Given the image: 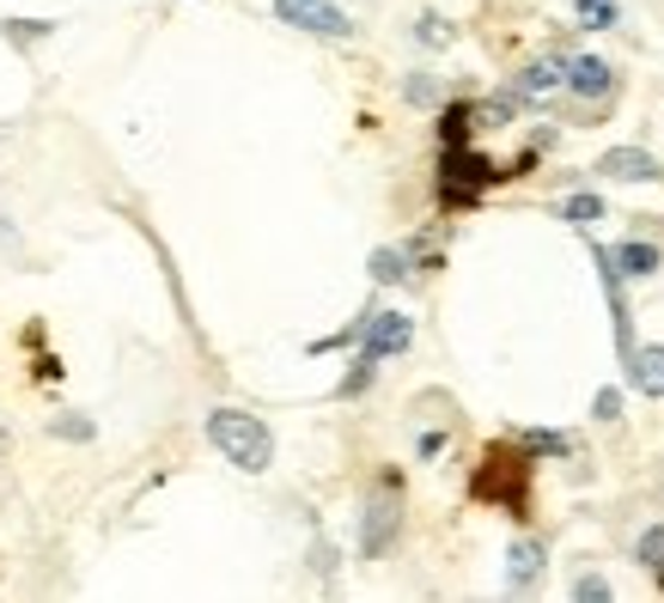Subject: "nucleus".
I'll use <instances>...</instances> for the list:
<instances>
[{"label":"nucleus","instance_id":"1","mask_svg":"<svg viewBox=\"0 0 664 603\" xmlns=\"http://www.w3.org/2000/svg\"><path fill=\"white\" fill-rule=\"evenodd\" d=\"M208 439H214V451L233 469H245V476H263V469L275 464V434H268L256 415H245V409H214V415H208Z\"/></svg>","mask_w":664,"mask_h":603},{"label":"nucleus","instance_id":"2","mask_svg":"<svg viewBox=\"0 0 664 603\" xmlns=\"http://www.w3.org/2000/svg\"><path fill=\"white\" fill-rule=\"evenodd\" d=\"M397 488H402V481L385 476V481H378V494L366 500V512H360V555H366V561H372V555H385L390 537H397V525H402Z\"/></svg>","mask_w":664,"mask_h":603},{"label":"nucleus","instance_id":"3","mask_svg":"<svg viewBox=\"0 0 664 603\" xmlns=\"http://www.w3.org/2000/svg\"><path fill=\"white\" fill-rule=\"evenodd\" d=\"M275 18L311 37H354V18L341 13L336 0H275Z\"/></svg>","mask_w":664,"mask_h":603},{"label":"nucleus","instance_id":"4","mask_svg":"<svg viewBox=\"0 0 664 603\" xmlns=\"http://www.w3.org/2000/svg\"><path fill=\"white\" fill-rule=\"evenodd\" d=\"M409 341H415V324H409L402 311H366V336H360V354L390 360V354H402Z\"/></svg>","mask_w":664,"mask_h":603},{"label":"nucleus","instance_id":"5","mask_svg":"<svg viewBox=\"0 0 664 603\" xmlns=\"http://www.w3.org/2000/svg\"><path fill=\"white\" fill-rule=\"evenodd\" d=\"M598 171L603 177H616V184H659L664 177L659 159H652L647 147H610V153L598 159Z\"/></svg>","mask_w":664,"mask_h":603},{"label":"nucleus","instance_id":"6","mask_svg":"<svg viewBox=\"0 0 664 603\" xmlns=\"http://www.w3.org/2000/svg\"><path fill=\"white\" fill-rule=\"evenodd\" d=\"M561 86H567V62L561 55H542V62H530L518 74V98H555Z\"/></svg>","mask_w":664,"mask_h":603},{"label":"nucleus","instance_id":"7","mask_svg":"<svg viewBox=\"0 0 664 603\" xmlns=\"http://www.w3.org/2000/svg\"><path fill=\"white\" fill-rule=\"evenodd\" d=\"M610 79L616 74H610V62H598V55H573L567 62V92L573 98H603L610 92Z\"/></svg>","mask_w":664,"mask_h":603},{"label":"nucleus","instance_id":"8","mask_svg":"<svg viewBox=\"0 0 664 603\" xmlns=\"http://www.w3.org/2000/svg\"><path fill=\"white\" fill-rule=\"evenodd\" d=\"M628 385L640 390V397H664V348H659V341L628 354Z\"/></svg>","mask_w":664,"mask_h":603},{"label":"nucleus","instance_id":"9","mask_svg":"<svg viewBox=\"0 0 664 603\" xmlns=\"http://www.w3.org/2000/svg\"><path fill=\"white\" fill-rule=\"evenodd\" d=\"M610 263H616L628 280H647V275H659V268H664V256H659V244H640V238H628V244L610 250Z\"/></svg>","mask_w":664,"mask_h":603},{"label":"nucleus","instance_id":"10","mask_svg":"<svg viewBox=\"0 0 664 603\" xmlns=\"http://www.w3.org/2000/svg\"><path fill=\"white\" fill-rule=\"evenodd\" d=\"M542 573V542H512L506 549V579L512 586H530Z\"/></svg>","mask_w":664,"mask_h":603},{"label":"nucleus","instance_id":"11","mask_svg":"<svg viewBox=\"0 0 664 603\" xmlns=\"http://www.w3.org/2000/svg\"><path fill=\"white\" fill-rule=\"evenodd\" d=\"M634 561H640V567H647L652 579H659V586H664V525H652L647 537L634 542Z\"/></svg>","mask_w":664,"mask_h":603},{"label":"nucleus","instance_id":"12","mask_svg":"<svg viewBox=\"0 0 664 603\" xmlns=\"http://www.w3.org/2000/svg\"><path fill=\"white\" fill-rule=\"evenodd\" d=\"M561 219L586 233V226H598V219H603V201L598 196H567V201H561Z\"/></svg>","mask_w":664,"mask_h":603},{"label":"nucleus","instance_id":"13","mask_svg":"<svg viewBox=\"0 0 664 603\" xmlns=\"http://www.w3.org/2000/svg\"><path fill=\"white\" fill-rule=\"evenodd\" d=\"M372 280H378V287L409 280V256H402V250H372Z\"/></svg>","mask_w":664,"mask_h":603},{"label":"nucleus","instance_id":"14","mask_svg":"<svg viewBox=\"0 0 664 603\" xmlns=\"http://www.w3.org/2000/svg\"><path fill=\"white\" fill-rule=\"evenodd\" d=\"M616 18H622L616 0H579V25H586V32H610Z\"/></svg>","mask_w":664,"mask_h":603},{"label":"nucleus","instance_id":"15","mask_svg":"<svg viewBox=\"0 0 664 603\" xmlns=\"http://www.w3.org/2000/svg\"><path fill=\"white\" fill-rule=\"evenodd\" d=\"M439 135H446V147H464V140H469V110L464 104L446 110V116H439Z\"/></svg>","mask_w":664,"mask_h":603},{"label":"nucleus","instance_id":"16","mask_svg":"<svg viewBox=\"0 0 664 603\" xmlns=\"http://www.w3.org/2000/svg\"><path fill=\"white\" fill-rule=\"evenodd\" d=\"M573 598H579V603H603V598H610V579H603V573H579V579H573Z\"/></svg>","mask_w":664,"mask_h":603},{"label":"nucleus","instance_id":"17","mask_svg":"<svg viewBox=\"0 0 664 603\" xmlns=\"http://www.w3.org/2000/svg\"><path fill=\"white\" fill-rule=\"evenodd\" d=\"M372 372H378V360H372V354H360V360H354V372L341 378V397H360V390L372 385Z\"/></svg>","mask_w":664,"mask_h":603},{"label":"nucleus","instance_id":"18","mask_svg":"<svg viewBox=\"0 0 664 603\" xmlns=\"http://www.w3.org/2000/svg\"><path fill=\"white\" fill-rule=\"evenodd\" d=\"M421 43H427V49H446L451 43V25L439 13H427V18H421Z\"/></svg>","mask_w":664,"mask_h":603},{"label":"nucleus","instance_id":"19","mask_svg":"<svg viewBox=\"0 0 664 603\" xmlns=\"http://www.w3.org/2000/svg\"><path fill=\"white\" fill-rule=\"evenodd\" d=\"M49 434H62V439H86V434H92V420H79V415H62V420H49Z\"/></svg>","mask_w":664,"mask_h":603},{"label":"nucleus","instance_id":"20","mask_svg":"<svg viewBox=\"0 0 664 603\" xmlns=\"http://www.w3.org/2000/svg\"><path fill=\"white\" fill-rule=\"evenodd\" d=\"M591 415H598V420H616V415H622V390H598Z\"/></svg>","mask_w":664,"mask_h":603},{"label":"nucleus","instance_id":"21","mask_svg":"<svg viewBox=\"0 0 664 603\" xmlns=\"http://www.w3.org/2000/svg\"><path fill=\"white\" fill-rule=\"evenodd\" d=\"M525 445L530 451H555V457H561V451H567V439H561V434H530Z\"/></svg>","mask_w":664,"mask_h":603},{"label":"nucleus","instance_id":"22","mask_svg":"<svg viewBox=\"0 0 664 603\" xmlns=\"http://www.w3.org/2000/svg\"><path fill=\"white\" fill-rule=\"evenodd\" d=\"M0 451H7V434H0Z\"/></svg>","mask_w":664,"mask_h":603}]
</instances>
